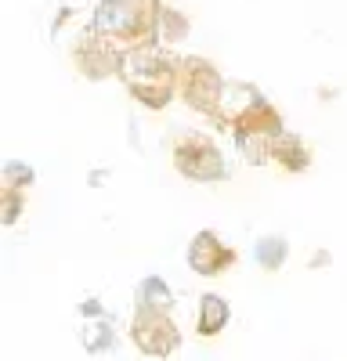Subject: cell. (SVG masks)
<instances>
[{"mask_svg": "<svg viewBox=\"0 0 347 361\" xmlns=\"http://www.w3.org/2000/svg\"><path fill=\"white\" fill-rule=\"evenodd\" d=\"M163 0H102L91 18V33L116 44L123 54L159 44Z\"/></svg>", "mask_w": 347, "mask_h": 361, "instance_id": "6da1fadb", "label": "cell"}, {"mask_svg": "<svg viewBox=\"0 0 347 361\" xmlns=\"http://www.w3.org/2000/svg\"><path fill=\"white\" fill-rule=\"evenodd\" d=\"M127 90L130 98L141 102L145 109H166L174 102V94H178L181 87V62L178 58H170L163 47H149V51H134L127 54Z\"/></svg>", "mask_w": 347, "mask_h": 361, "instance_id": "7a4b0ae2", "label": "cell"}, {"mask_svg": "<svg viewBox=\"0 0 347 361\" xmlns=\"http://www.w3.org/2000/svg\"><path fill=\"white\" fill-rule=\"evenodd\" d=\"M224 127L236 137L239 152L246 163L260 166V163H272V152H275V141L286 134L279 112L264 102V98H253L250 105H243L236 116H224Z\"/></svg>", "mask_w": 347, "mask_h": 361, "instance_id": "3957f363", "label": "cell"}, {"mask_svg": "<svg viewBox=\"0 0 347 361\" xmlns=\"http://www.w3.org/2000/svg\"><path fill=\"white\" fill-rule=\"evenodd\" d=\"M178 94H181V102L192 112H202L210 123L224 127V116H221L224 80H221L214 62H207V58H199V54L181 58V87H178Z\"/></svg>", "mask_w": 347, "mask_h": 361, "instance_id": "277c9868", "label": "cell"}, {"mask_svg": "<svg viewBox=\"0 0 347 361\" xmlns=\"http://www.w3.org/2000/svg\"><path fill=\"white\" fill-rule=\"evenodd\" d=\"M174 170L188 180H202V185H210V180H224L228 177V163L221 156V148L199 130H188L174 141Z\"/></svg>", "mask_w": 347, "mask_h": 361, "instance_id": "5b68a950", "label": "cell"}, {"mask_svg": "<svg viewBox=\"0 0 347 361\" xmlns=\"http://www.w3.org/2000/svg\"><path fill=\"white\" fill-rule=\"evenodd\" d=\"M130 343L141 354H149V357H170L174 350L181 347L178 322L170 318V311L138 307L134 311V322H130Z\"/></svg>", "mask_w": 347, "mask_h": 361, "instance_id": "8992f818", "label": "cell"}, {"mask_svg": "<svg viewBox=\"0 0 347 361\" xmlns=\"http://www.w3.org/2000/svg\"><path fill=\"white\" fill-rule=\"evenodd\" d=\"M123 62H127V54L116 44L102 40L98 33H91V29L73 44V66L87 80H109V76H116L123 69Z\"/></svg>", "mask_w": 347, "mask_h": 361, "instance_id": "52a82bcc", "label": "cell"}, {"mask_svg": "<svg viewBox=\"0 0 347 361\" xmlns=\"http://www.w3.org/2000/svg\"><path fill=\"white\" fill-rule=\"evenodd\" d=\"M236 260H239V253L231 246H224L214 231L192 235V243H188V267L195 271V275H202V279L224 275L228 267H236Z\"/></svg>", "mask_w": 347, "mask_h": 361, "instance_id": "ba28073f", "label": "cell"}, {"mask_svg": "<svg viewBox=\"0 0 347 361\" xmlns=\"http://www.w3.org/2000/svg\"><path fill=\"white\" fill-rule=\"evenodd\" d=\"M231 318V307L221 293H202L199 296V314H195V333L199 336H217Z\"/></svg>", "mask_w": 347, "mask_h": 361, "instance_id": "9c48e42d", "label": "cell"}, {"mask_svg": "<svg viewBox=\"0 0 347 361\" xmlns=\"http://www.w3.org/2000/svg\"><path fill=\"white\" fill-rule=\"evenodd\" d=\"M272 163H279L286 173H304V170L311 166V148H308L297 134H282V137L275 141Z\"/></svg>", "mask_w": 347, "mask_h": 361, "instance_id": "30bf717a", "label": "cell"}, {"mask_svg": "<svg viewBox=\"0 0 347 361\" xmlns=\"http://www.w3.org/2000/svg\"><path fill=\"white\" fill-rule=\"evenodd\" d=\"M289 257V243L282 235H264V238H257V246H253V260L264 267V271H279Z\"/></svg>", "mask_w": 347, "mask_h": 361, "instance_id": "8fae6325", "label": "cell"}, {"mask_svg": "<svg viewBox=\"0 0 347 361\" xmlns=\"http://www.w3.org/2000/svg\"><path fill=\"white\" fill-rule=\"evenodd\" d=\"M138 307H159V311H174V293L159 275H149L138 286Z\"/></svg>", "mask_w": 347, "mask_h": 361, "instance_id": "7c38bea8", "label": "cell"}, {"mask_svg": "<svg viewBox=\"0 0 347 361\" xmlns=\"http://www.w3.org/2000/svg\"><path fill=\"white\" fill-rule=\"evenodd\" d=\"M188 18L181 11H174V8H163V18H159V40L163 44H181L188 37Z\"/></svg>", "mask_w": 347, "mask_h": 361, "instance_id": "4fadbf2b", "label": "cell"}, {"mask_svg": "<svg viewBox=\"0 0 347 361\" xmlns=\"http://www.w3.org/2000/svg\"><path fill=\"white\" fill-rule=\"evenodd\" d=\"M112 343H116V329H112V322L87 325V333H83V347L91 350V354H105V350H112Z\"/></svg>", "mask_w": 347, "mask_h": 361, "instance_id": "5bb4252c", "label": "cell"}, {"mask_svg": "<svg viewBox=\"0 0 347 361\" xmlns=\"http://www.w3.org/2000/svg\"><path fill=\"white\" fill-rule=\"evenodd\" d=\"M33 180H37L33 166H25V163H18V159H11V163L4 166V173H0V185L11 188V192H29V185H33Z\"/></svg>", "mask_w": 347, "mask_h": 361, "instance_id": "9a60e30c", "label": "cell"}, {"mask_svg": "<svg viewBox=\"0 0 347 361\" xmlns=\"http://www.w3.org/2000/svg\"><path fill=\"white\" fill-rule=\"evenodd\" d=\"M22 206H25V192L4 188V192H0V221H4V224H15L18 214H22Z\"/></svg>", "mask_w": 347, "mask_h": 361, "instance_id": "2e32d148", "label": "cell"}]
</instances>
